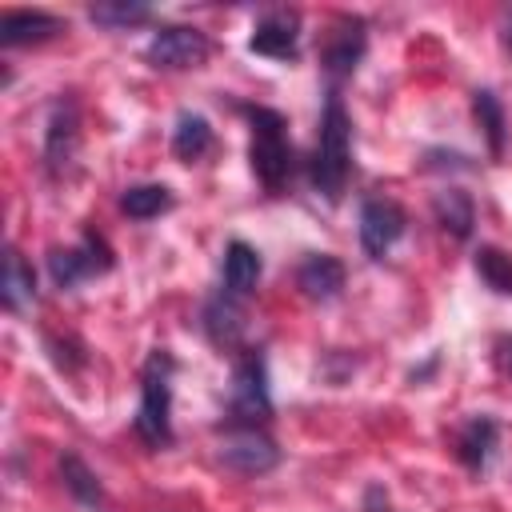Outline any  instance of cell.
Instances as JSON below:
<instances>
[{"instance_id": "obj_3", "label": "cell", "mask_w": 512, "mask_h": 512, "mask_svg": "<svg viewBox=\"0 0 512 512\" xmlns=\"http://www.w3.org/2000/svg\"><path fill=\"white\" fill-rule=\"evenodd\" d=\"M252 120V172L260 176V184L268 192H280L284 180L292 176V144L284 136V116L272 108H248Z\"/></svg>"}, {"instance_id": "obj_17", "label": "cell", "mask_w": 512, "mask_h": 512, "mask_svg": "<svg viewBox=\"0 0 512 512\" xmlns=\"http://www.w3.org/2000/svg\"><path fill=\"white\" fill-rule=\"evenodd\" d=\"M212 144H216L212 124H208L200 112H180V116H176V128H172V152H176L180 160L192 164V160L208 156Z\"/></svg>"}, {"instance_id": "obj_26", "label": "cell", "mask_w": 512, "mask_h": 512, "mask_svg": "<svg viewBox=\"0 0 512 512\" xmlns=\"http://www.w3.org/2000/svg\"><path fill=\"white\" fill-rule=\"evenodd\" d=\"M508 40H512V24H508Z\"/></svg>"}, {"instance_id": "obj_8", "label": "cell", "mask_w": 512, "mask_h": 512, "mask_svg": "<svg viewBox=\"0 0 512 512\" xmlns=\"http://www.w3.org/2000/svg\"><path fill=\"white\" fill-rule=\"evenodd\" d=\"M404 208L388 196H368L360 204V248L368 260H384L392 252V244L404 236Z\"/></svg>"}, {"instance_id": "obj_21", "label": "cell", "mask_w": 512, "mask_h": 512, "mask_svg": "<svg viewBox=\"0 0 512 512\" xmlns=\"http://www.w3.org/2000/svg\"><path fill=\"white\" fill-rule=\"evenodd\" d=\"M0 296H4L8 312H20L36 296V276H32V268L24 264V256L16 248L4 252V288H0Z\"/></svg>"}, {"instance_id": "obj_13", "label": "cell", "mask_w": 512, "mask_h": 512, "mask_svg": "<svg viewBox=\"0 0 512 512\" xmlns=\"http://www.w3.org/2000/svg\"><path fill=\"white\" fill-rule=\"evenodd\" d=\"M60 32H64V20L48 16V12H4V20H0V44L4 48L40 44V40H52Z\"/></svg>"}, {"instance_id": "obj_9", "label": "cell", "mask_w": 512, "mask_h": 512, "mask_svg": "<svg viewBox=\"0 0 512 512\" xmlns=\"http://www.w3.org/2000/svg\"><path fill=\"white\" fill-rule=\"evenodd\" d=\"M248 48L268 60H296L300 56V12L292 8H272L252 24Z\"/></svg>"}, {"instance_id": "obj_4", "label": "cell", "mask_w": 512, "mask_h": 512, "mask_svg": "<svg viewBox=\"0 0 512 512\" xmlns=\"http://www.w3.org/2000/svg\"><path fill=\"white\" fill-rule=\"evenodd\" d=\"M216 460L236 476H264L280 464V448L260 424H228Z\"/></svg>"}, {"instance_id": "obj_23", "label": "cell", "mask_w": 512, "mask_h": 512, "mask_svg": "<svg viewBox=\"0 0 512 512\" xmlns=\"http://www.w3.org/2000/svg\"><path fill=\"white\" fill-rule=\"evenodd\" d=\"M476 272H480V280H484L492 292L512 296V256H508V252H500V248H492V244H480V248H476Z\"/></svg>"}, {"instance_id": "obj_14", "label": "cell", "mask_w": 512, "mask_h": 512, "mask_svg": "<svg viewBox=\"0 0 512 512\" xmlns=\"http://www.w3.org/2000/svg\"><path fill=\"white\" fill-rule=\"evenodd\" d=\"M260 280V252L244 240H232L224 248V292L232 296H248Z\"/></svg>"}, {"instance_id": "obj_1", "label": "cell", "mask_w": 512, "mask_h": 512, "mask_svg": "<svg viewBox=\"0 0 512 512\" xmlns=\"http://www.w3.org/2000/svg\"><path fill=\"white\" fill-rule=\"evenodd\" d=\"M352 172V120L344 112V100L332 92L324 104L320 136H316V156H312V184L324 200H340L344 184Z\"/></svg>"}, {"instance_id": "obj_19", "label": "cell", "mask_w": 512, "mask_h": 512, "mask_svg": "<svg viewBox=\"0 0 512 512\" xmlns=\"http://www.w3.org/2000/svg\"><path fill=\"white\" fill-rule=\"evenodd\" d=\"M60 480H64V488H68L84 508H104V484H100V476H96L76 452H64V456H60Z\"/></svg>"}, {"instance_id": "obj_15", "label": "cell", "mask_w": 512, "mask_h": 512, "mask_svg": "<svg viewBox=\"0 0 512 512\" xmlns=\"http://www.w3.org/2000/svg\"><path fill=\"white\" fill-rule=\"evenodd\" d=\"M204 332L216 340V344H236L240 332H244V308H240V296L232 292H220L204 304Z\"/></svg>"}, {"instance_id": "obj_6", "label": "cell", "mask_w": 512, "mask_h": 512, "mask_svg": "<svg viewBox=\"0 0 512 512\" xmlns=\"http://www.w3.org/2000/svg\"><path fill=\"white\" fill-rule=\"evenodd\" d=\"M144 60L152 68H168V72H180V68H200L208 60V36L200 28H188V24H168V28H156V36L148 40L144 48Z\"/></svg>"}, {"instance_id": "obj_11", "label": "cell", "mask_w": 512, "mask_h": 512, "mask_svg": "<svg viewBox=\"0 0 512 512\" xmlns=\"http://www.w3.org/2000/svg\"><path fill=\"white\" fill-rule=\"evenodd\" d=\"M76 144H80V112L72 100H60L48 116V132H44V168L52 176H60L72 156H76Z\"/></svg>"}, {"instance_id": "obj_12", "label": "cell", "mask_w": 512, "mask_h": 512, "mask_svg": "<svg viewBox=\"0 0 512 512\" xmlns=\"http://www.w3.org/2000/svg\"><path fill=\"white\" fill-rule=\"evenodd\" d=\"M296 284H300V292H304L308 300L328 304V300H336L340 288H344V264H340L336 256L316 252V256H308V260L296 268Z\"/></svg>"}, {"instance_id": "obj_7", "label": "cell", "mask_w": 512, "mask_h": 512, "mask_svg": "<svg viewBox=\"0 0 512 512\" xmlns=\"http://www.w3.org/2000/svg\"><path fill=\"white\" fill-rule=\"evenodd\" d=\"M112 268V248L104 244V236L88 232L80 244L72 248H52L48 252V272L56 280V288H76L88 276H100Z\"/></svg>"}, {"instance_id": "obj_10", "label": "cell", "mask_w": 512, "mask_h": 512, "mask_svg": "<svg viewBox=\"0 0 512 512\" xmlns=\"http://www.w3.org/2000/svg\"><path fill=\"white\" fill-rule=\"evenodd\" d=\"M368 48V24L360 16H340L332 28H328V40H324V68L332 80H344L356 72L360 56Z\"/></svg>"}, {"instance_id": "obj_20", "label": "cell", "mask_w": 512, "mask_h": 512, "mask_svg": "<svg viewBox=\"0 0 512 512\" xmlns=\"http://www.w3.org/2000/svg\"><path fill=\"white\" fill-rule=\"evenodd\" d=\"M176 204V196H172V188H164V184H132V188H124V196H120V212L128 216V220H156L160 212H168Z\"/></svg>"}, {"instance_id": "obj_5", "label": "cell", "mask_w": 512, "mask_h": 512, "mask_svg": "<svg viewBox=\"0 0 512 512\" xmlns=\"http://www.w3.org/2000/svg\"><path fill=\"white\" fill-rule=\"evenodd\" d=\"M232 424H260L272 416V396H268V368L260 352H244L232 372V400H228Z\"/></svg>"}, {"instance_id": "obj_25", "label": "cell", "mask_w": 512, "mask_h": 512, "mask_svg": "<svg viewBox=\"0 0 512 512\" xmlns=\"http://www.w3.org/2000/svg\"><path fill=\"white\" fill-rule=\"evenodd\" d=\"M500 364H504V372L512 376V336L500 340Z\"/></svg>"}, {"instance_id": "obj_22", "label": "cell", "mask_w": 512, "mask_h": 512, "mask_svg": "<svg viewBox=\"0 0 512 512\" xmlns=\"http://www.w3.org/2000/svg\"><path fill=\"white\" fill-rule=\"evenodd\" d=\"M472 112H476V120H480V128H484L488 152L500 156V152H504V104L496 100V92L480 88V92H472Z\"/></svg>"}, {"instance_id": "obj_24", "label": "cell", "mask_w": 512, "mask_h": 512, "mask_svg": "<svg viewBox=\"0 0 512 512\" xmlns=\"http://www.w3.org/2000/svg\"><path fill=\"white\" fill-rule=\"evenodd\" d=\"M88 16L104 28H132V24H144L152 16L148 4H124V0H112V4H92Z\"/></svg>"}, {"instance_id": "obj_2", "label": "cell", "mask_w": 512, "mask_h": 512, "mask_svg": "<svg viewBox=\"0 0 512 512\" xmlns=\"http://www.w3.org/2000/svg\"><path fill=\"white\" fill-rule=\"evenodd\" d=\"M172 372H176L172 352L152 348L140 372V408H136V436L148 448L172 444Z\"/></svg>"}, {"instance_id": "obj_16", "label": "cell", "mask_w": 512, "mask_h": 512, "mask_svg": "<svg viewBox=\"0 0 512 512\" xmlns=\"http://www.w3.org/2000/svg\"><path fill=\"white\" fill-rule=\"evenodd\" d=\"M492 448H496V420H488V416L468 420L460 428V436H456V456L464 460L468 472H484Z\"/></svg>"}, {"instance_id": "obj_18", "label": "cell", "mask_w": 512, "mask_h": 512, "mask_svg": "<svg viewBox=\"0 0 512 512\" xmlns=\"http://www.w3.org/2000/svg\"><path fill=\"white\" fill-rule=\"evenodd\" d=\"M432 212H436V220H440V228H444L448 236H456V240H468V236H472L476 208H472V196H468V192H460V188L436 192Z\"/></svg>"}]
</instances>
